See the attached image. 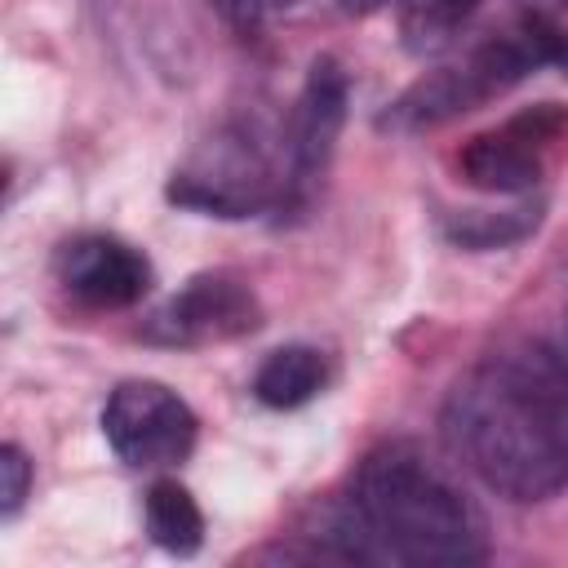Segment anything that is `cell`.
Wrapping results in <instances>:
<instances>
[{
    "instance_id": "obj_1",
    "label": "cell",
    "mask_w": 568,
    "mask_h": 568,
    "mask_svg": "<svg viewBox=\"0 0 568 568\" xmlns=\"http://www.w3.org/2000/svg\"><path fill=\"white\" fill-rule=\"evenodd\" d=\"M453 457L497 497L546 501L568 488V359L546 346L484 355L444 404Z\"/></svg>"
},
{
    "instance_id": "obj_2",
    "label": "cell",
    "mask_w": 568,
    "mask_h": 568,
    "mask_svg": "<svg viewBox=\"0 0 568 568\" xmlns=\"http://www.w3.org/2000/svg\"><path fill=\"white\" fill-rule=\"evenodd\" d=\"M320 541L337 559L390 568H462L488 555L475 501L408 439L382 444L359 462L351 493L328 510Z\"/></svg>"
},
{
    "instance_id": "obj_3",
    "label": "cell",
    "mask_w": 568,
    "mask_h": 568,
    "mask_svg": "<svg viewBox=\"0 0 568 568\" xmlns=\"http://www.w3.org/2000/svg\"><path fill=\"white\" fill-rule=\"evenodd\" d=\"M537 53L528 44V31L515 27L510 36L501 40H488L479 49H470L462 62L453 67H439L430 75H422L413 89H404L386 115H382V129L390 133H422V129H435V124H448L475 106H484L488 98L506 93L510 84H519L528 71H537Z\"/></svg>"
},
{
    "instance_id": "obj_4",
    "label": "cell",
    "mask_w": 568,
    "mask_h": 568,
    "mask_svg": "<svg viewBox=\"0 0 568 568\" xmlns=\"http://www.w3.org/2000/svg\"><path fill=\"white\" fill-rule=\"evenodd\" d=\"M195 413L164 382H120L102 408V435L133 470H164L195 448Z\"/></svg>"
},
{
    "instance_id": "obj_5",
    "label": "cell",
    "mask_w": 568,
    "mask_h": 568,
    "mask_svg": "<svg viewBox=\"0 0 568 568\" xmlns=\"http://www.w3.org/2000/svg\"><path fill=\"white\" fill-rule=\"evenodd\" d=\"M346 102H351V80L342 71V62L333 58H315L306 71V84L297 93L293 106V124H288V173H284V195L280 204H288L293 213H302L311 204V195L320 191L342 124H346Z\"/></svg>"
},
{
    "instance_id": "obj_6",
    "label": "cell",
    "mask_w": 568,
    "mask_h": 568,
    "mask_svg": "<svg viewBox=\"0 0 568 568\" xmlns=\"http://www.w3.org/2000/svg\"><path fill=\"white\" fill-rule=\"evenodd\" d=\"M257 320H262V306L248 280L231 271H204L186 280L151 315L146 337L164 346H209V342H231V337L253 333Z\"/></svg>"
},
{
    "instance_id": "obj_7",
    "label": "cell",
    "mask_w": 568,
    "mask_h": 568,
    "mask_svg": "<svg viewBox=\"0 0 568 568\" xmlns=\"http://www.w3.org/2000/svg\"><path fill=\"white\" fill-rule=\"evenodd\" d=\"M559 129H564V115L555 111V102H541L537 111L515 115L510 124L470 138L457 155V169L479 191H501V195L528 191L541 182L546 146L559 138Z\"/></svg>"
},
{
    "instance_id": "obj_8",
    "label": "cell",
    "mask_w": 568,
    "mask_h": 568,
    "mask_svg": "<svg viewBox=\"0 0 568 568\" xmlns=\"http://www.w3.org/2000/svg\"><path fill=\"white\" fill-rule=\"evenodd\" d=\"M58 280L67 293L98 311H120L146 297L151 288V262L142 248H133L120 235H75L53 257Z\"/></svg>"
},
{
    "instance_id": "obj_9",
    "label": "cell",
    "mask_w": 568,
    "mask_h": 568,
    "mask_svg": "<svg viewBox=\"0 0 568 568\" xmlns=\"http://www.w3.org/2000/svg\"><path fill=\"white\" fill-rule=\"evenodd\" d=\"M266 164L253 142L244 138H222L213 142L191 169L173 173L169 195L186 209L217 213V217H244L266 200Z\"/></svg>"
},
{
    "instance_id": "obj_10",
    "label": "cell",
    "mask_w": 568,
    "mask_h": 568,
    "mask_svg": "<svg viewBox=\"0 0 568 568\" xmlns=\"http://www.w3.org/2000/svg\"><path fill=\"white\" fill-rule=\"evenodd\" d=\"M328 386V359L315 346H280L253 373V395L266 408H302Z\"/></svg>"
},
{
    "instance_id": "obj_11",
    "label": "cell",
    "mask_w": 568,
    "mask_h": 568,
    "mask_svg": "<svg viewBox=\"0 0 568 568\" xmlns=\"http://www.w3.org/2000/svg\"><path fill=\"white\" fill-rule=\"evenodd\" d=\"M146 532L169 555H195L204 541V515L178 479H155L146 493Z\"/></svg>"
},
{
    "instance_id": "obj_12",
    "label": "cell",
    "mask_w": 568,
    "mask_h": 568,
    "mask_svg": "<svg viewBox=\"0 0 568 568\" xmlns=\"http://www.w3.org/2000/svg\"><path fill=\"white\" fill-rule=\"evenodd\" d=\"M479 0H404V36L413 49H439L475 13Z\"/></svg>"
},
{
    "instance_id": "obj_13",
    "label": "cell",
    "mask_w": 568,
    "mask_h": 568,
    "mask_svg": "<svg viewBox=\"0 0 568 568\" xmlns=\"http://www.w3.org/2000/svg\"><path fill=\"white\" fill-rule=\"evenodd\" d=\"M537 209H506V213H466L453 222V240L466 244V248H501V244H515L524 240L532 226H537Z\"/></svg>"
},
{
    "instance_id": "obj_14",
    "label": "cell",
    "mask_w": 568,
    "mask_h": 568,
    "mask_svg": "<svg viewBox=\"0 0 568 568\" xmlns=\"http://www.w3.org/2000/svg\"><path fill=\"white\" fill-rule=\"evenodd\" d=\"M31 479H36L31 457H27L18 444H4V448H0V515H4V519L18 515V506H22L27 493H31Z\"/></svg>"
}]
</instances>
